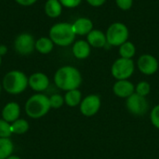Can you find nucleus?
<instances>
[{
	"mask_svg": "<svg viewBox=\"0 0 159 159\" xmlns=\"http://www.w3.org/2000/svg\"><path fill=\"white\" fill-rule=\"evenodd\" d=\"M116 6L122 10H129L131 8L133 0H116Z\"/></svg>",
	"mask_w": 159,
	"mask_h": 159,
	"instance_id": "bb28decb",
	"label": "nucleus"
},
{
	"mask_svg": "<svg viewBox=\"0 0 159 159\" xmlns=\"http://www.w3.org/2000/svg\"><path fill=\"white\" fill-rule=\"evenodd\" d=\"M107 44L114 47H120L122 44L128 41L129 32L128 27L122 22L112 23L106 31Z\"/></svg>",
	"mask_w": 159,
	"mask_h": 159,
	"instance_id": "39448f33",
	"label": "nucleus"
},
{
	"mask_svg": "<svg viewBox=\"0 0 159 159\" xmlns=\"http://www.w3.org/2000/svg\"><path fill=\"white\" fill-rule=\"evenodd\" d=\"M54 43L48 36H41L35 40V49L40 54H48L53 50Z\"/></svg>",
	"mask_w": 159,
	"mask_h": 159,
	"instance_id": "a211bd4d",
	"label": "nucleus"
},
{
	"mask_svg": "<svg viewBox=\"0 0 159 159\" xmlns=\"http://www.w3.org/2000/svg\"><path fill=\"white\" fill-rule=\"evenodd\" d=\"M48 37L52 40L54 45L59 47H68L74 43L75 34L74 32L72 23L58 22L50 27Z\"/></svg>",
	"mask_w": 159,
	"mask_h": 159,
	"instance_id": "20e7f679",
	"label": "nucleus"
},
{
	"mask_svg": "<svg viewBox=\"0 0 159 159\" xmlns=\"http://www.w3.org/2000/svg\"><path fill=\"white\" fill-rule=\"evenodd\" d=\"M0 93H1V84H0Z\"/></svg>",
	"mask_w": 159,
	"mask_h": 159,
	"instance_id": "72a5a7b5",
	"label": "nucleus"
},
{
	"mask_svg": "<svg viewBox=\"0 0 159 159\" xmlns=\"http://www.w3.org/2000/svg\"><path fill=\"white\" fill-rule=\"evenodd\" d=\"M51 109L49 97L43 93H35L32 95L25 102L24 110L26 115L33 118L37 119L45 116Z\"/></svg>",
	"mask_w": 159,
	"mask_h": 159,
	"instance_id": "f03ea898",
	"label": "nucleus"
},
{
	"mask_svg": "<svg viewBox=\"0 0 159 159\" xmlns=\"http://www.w3.org/2000/svg\"><path fill=\"white\" fill-rule=\"evenodd\" d=\"M11 129L13 134H17V135L24 134L29 129V122L26 119L19 118L13 123H11Z\"/></svg>",
	"mask_w": 159,
	"mask_h": 159,
	"instance_id": "4be33fe9",
	"label": "nucleus"
},
{
	"mask_svg": "<svg viewBox=\"0 0 159 159\" xmlns=\"http://www.w3.org/2000/svg\"><path fill=\"white\" fill-rule=\"evenodd\" d=\"M80 112L84 116L91 117L95 116L101 108V97L97 94H90L82 99L80 102Z\"/></svg>",
	"mask_w": 159,
	"mask_h": 159,
	"instance_id": "1a4fd4ad",
	"label": "nucleus"
},
{
	"mask_svg": "<svg viewBox=\"0 0 159 159\" xmlns=\"http://www.w3.org/2000/svg\"><path fill=\"white\" fill-rule=\"evenodd\" d=\"M28 79V76L23 72L11 70L3 77L2 87L8 94L18 95L22 93L29 86Z\"/></svg>",
	"mask_w": 159,
	"mask_h": 159,
	"instance_id": "7ed1b4c3",
	"label": "nucleus"
},
{
	"mask_svg": "<svg viewBox=\"0 0 159 159\" xmlns=\"http://www.w3.org/2000/svg\"><path fill=\"white\" fill-rule=\"evenodd\" d=\"M87 41L90 45V47L96 48H103L107 44V39H106L105 34L97 29H93L87 35Z\"/></svg>",
	"mask_w": 159,
	"mask_h": 159,
	"instance_id": "dca6fc26",
	"label": "nucleus"
},
{
	"mask_svg": "<svg viewBox=\"0 0 159 159\" xmlns=\"http://www.w3.org/2000/svg\"><path fill=\"white\" fill-rule=\"evenodd\" d=\"M7 159H21V158H20V157H18V156H12V155H11L9 157H7Z\"/></svg>",
	"mask_w": 159,
	"mask_h": 159,
	"instance_id": "2f4dec72",
	"label": "nucleus"
},
{
	"mask_svg": "<svg viewBox=\"0 0 159 159\" xmlns=\"http://www.w3.org/2000/svg\"><path fill=\"white\" fill-rule=\"evenodd\" d=\"M137 66L140 72L146 75H152L158 70L159 63L157 59L151 54L142 55L137 61Z\"/></svg>",
	"mask_w": 159,
	"mask_h": 159,
	"instance_id": "9d476101",
	"label": "nucleus"
},
{
	"mask_svg": "<svg viewBox=\"0 0 159 159\" xmlns=\"http://www.w3.org/2000/svg\"><path fill=\"white\" fill-rule=\"evenodd\" d=\"M82 0H60L62 7L67 8H75L80 5Z\"/></svg>",
	"mask_w": 159,
	"mask_h": 159,
	"instance_id": "cd10ccee",
	"label": "nucleus"
},
{
	"mask_svg": "<svg viewBox=\"0 0 159 159\" xmlns=\"http://www.w3.org/2000/svg\"><path fill=\"white\" fill-rule=\"evenodd\" d=\"M28 78L29 87L36 92L45 91L49 86V78L44 73H34Z\"/></svg>",
	"mask_w": 159,
	"mask_h": 159,
	"instance_id": "9b49d317",
	"label": "nucleus"
},
{
	"mask_svg": "<svg viewBox=\"0 0 159 159\" xmlns=\"http://www.w3.org/2000/svg\"><path fill=\"white\" fill-rule=\"evenodd\" d=\"M150 120L152 125L159 129V104L156 105L150 114Z\"/></svg>",
	"mask_w": 159,
	"mask_h": 159,
	"instance_id": "a878e982",
	"label": "nucleus"
},
{
	"mask_svg": "<svg viewBox=\"0 0 159 159\" xmlns=\"http://www.w3.org/2000/svg\"><path fill=\"white\" fill-rule=\"evenodd\" d=\"M14 144L9 138H0V159H7L12 155Z\"/></svg>",
	"mask_w": 159,
	"mask_h": 159,
	"instance_id": "aec40b11",
	"label": "nucleus"
},
{
	"mask_svg": "<svg viewBox=\"0 0 159 159\" xmlns=\"http://www.w3.org/2000/svg\"><path fill=\"white\" fill-rule=\"evenodd\" d=\"M113 92L119 98L127 99L135 93V86L129 79L117 80L113 86Z\"/></svg>",
	"mask_w": 159,
	"mask_h": 159,
	"instance_id": "f8f14e48",
	"label": "nucleus"
},
{
	"mask_svg": "<svg viewBox=\"0 0 159 159\" xmlns=\"http://www.w3.org/2000/svg\"><path fill=\"white\" fill-rule=\"evenodd\" d=\"M135 53H136V47L130 41H127L119 47V55L121 58L132 59Z\"/></svg>",
	"mask_w": 159,
	"mask_h": 159,
	"instance_id": "412c9836",
	"label": "nucleus"
},
{
	"mask_svg": "<svg viewBox=\"0 0 159 159\" xmlns=\"http://www.w3.org/2000/svg\"><path fill=\"white\" fill-rule=\"evenodd\" d=\"M14 1L22 7H30L37 2V0H14Z\"/></svg>",
	"mask_w": 159,
	"mask_h": 159,
	"instance_id": "c85d7f7f",
	"label": "nucleus"
},
{
	"mask_svg": "<svg viewBox=\"0 0 159 159\" xmlns=\"http://www.w3.org/2000/svg\"><path fill=\"white\" fill-rule=\"evenodd\" d=\"M75 35H88L93 30V22L90 19L81 17L72 23Z\"/></svg>",
	"mask_w": 159,
	"mask_h": 159,
	"instance_id": "4468645a",
	"label": "nucleus"
},
{
	"mask_svg": "<svg viewBox=\"0 0 159 159\" xmlns=\"http://www.w3.org/2000/svg\"><path fill=\"white\" fill-rule=\"evenodd\" d=\"M135 64L132 59L119 58L114 61L111 67V74L116 80L129 79L134 73Z\"/></svg>",
	"mask_w": 159,
	"mask_h": 159,
	"instance_id": "423d86ee",
	"label": "nucleus"
},
{
	"mask_svg": "<svg viewBox=\"0 0 159 159\" xmlns=\"http://www.w3.org/2000/svg\"><path fill=\"white\" fill-rule=\"evenodd\" d=\"M12 134L11 124L4 119H0V138H9Z\"/></svg>",
	"mask_w": 159,
	"mask_h": 159,
	"instance_id": "b1692460",
	"label": "nucleus"
},
{
	"mask_svg": "<svg viewBox=\"0 0 159 159\" xmlns=\"http://www.w3.org/2000/svg\"><path fill=\"white\" fill-rule=\"evenodd\" d=\"M62 5L60 0H47L44 6L45 13L51 19H56L61 16L62 12Z\"/></svg>",
	"mask_w": 159,
	"mask_h": 159,
	"instance_id": "f3484780",
	"label": "nucleus"
},
{
	"mask_svg": "<svg viewBox=\"0 0 159 159\" xmlns=\"http://www.w3.org/2000/svg\"><path fill=\"white\" fill-rule=\"evenodd\" d=\"M49 102H50L51 108L59 109L65 103L64 97H62L61 94H53L49 97Z\"/></svg>",
	"mask_w": 159,
	"mask_h": 159,
	"instance_id": "393cba45",
	"label": "nucleus"
},
{
	"mask_svg": "<svg viewBox=\"0 0 159 159\" xmlns=\"http://www.w3.org/2000/svg\"><path fill=\"white\" fill-rule=\"evenodd\" d=\"M1 63H2V56L0 55V66H1Z\"/></svg>",
	"mask_w": 159,
	"mask_h": 159,
	"instance_id": "473e14b6",
	"label": "nucleus"
},
{
	"mask_svg": "<svg viewBox=\"0 0 159 159\" xmlns=\"http://www.w3.org/2000/svg\"><path fill=\"white\" fill-rule=\"evenodd\" d=\"M81 101H82V93L78 89L66 91L64 95V102L69 107H75L79 105Z\"/></svg>",
	"mask_w": 159,
	"mask_h": 159,
	"instance_id": "6ab92c4d",
	"label": "nucleus"
},
{
	"mask_svg": "<svg viewBox=\"0 0 159 159\" xmlns=\"http://www.w3.org/2000/svg\"><path fill=\"white\" fill-rule=\"evenodd\" d=\"M14 48L20 55H30L35 49V40L31 34L21 33L18 34L14 40Z\"/></svg>",
	"mask_w": 159,
	"mask_h": 159,
	"instance_id": "6e6552de",
	"label": "nucleus"
},
{
	"mask_svg": "<svg viewBox=\"0 0 159 159\" xmlns=\"http://www.w3.org/2000/svg\"><path fill=\"white\" fill-rule=\"evenodd\" d=\"M151 92V86L146 81H141L135 87V93L139 94L140 96L146 97Z\"/></svg>",
	"mask_w": 159,
	"mask_h": 159,
	"instance_id": "5701e85b",
	"label": "nucleus"
},
{
	"mask_svg": "<svg viewBox=\"0 0 159 159\" xmlns=\"http://www.w3.org/2000/svg\"><path fill=\"white\" fill-rule=\"evenodd\" d=\"M91 51V47L87 40H77L74 43L72 48L73 55L78 60L87 59Z\"/></svg>",
	"mask_w": 159,
	"mask_h": 159,
	"instance_id": "2eb2a0df",
	"label": "nucleus"
},
{
	"mask_svg": "<svg viewBox=\"0 0 159 159\" xmlns=\"http://www.w3.org/2000/svg\"><path fill=\"white\" fill-rule=\"evenodd\" d=\"M126 107L128 111L135 116H144L149 109V103L145 97L133 93L126 100Z\"/></svg>",
	"mask_w": 159,
	"mask_h": 159,
	"instance_id": "0eeeda50",
	"label": "nucleus"
},
{
	"mask_svg": "<svg viewBox=\"0 0 159 159\" xmlns=\"http://www.w3.org/2000/svg\"><path fill=\"white\" fill-rule=\"evenodd\" d=\"M7 52V48L5 45H0V55L4 56Z\"/></svg>",
	"mask_w": 159,
	"mask_h": 159,
	"instance_id": "7c9ffc66",
	"label": "nucleus"
},
{
	"mask_svg": "<svg viewBox=\"0 0 159 159\" xmlns=\"http://www.w3.org/2000/svg\"><path fill=\"white\" fill-rule=\"evenodd\" d=\"M86 1H87L90 6L97 7H101V6H102V5L105 3V1H106V0H86Z\"/></svg>",
	"mask_w": 159,
	"mask_h": 159,
	"instance_id": "c756f323",
	"label": "nucleus"
},
{
	"mask_svg": "<svg viewBox=\"0 0 159 159\" xmlns=\"http://www.w3.org/2000/svg\"><path fill=\"white\" fill-rule=\"evenodd\" d=\"M54 83L60 89L64 91L77 89L82 83V75L77 68L65 65L56 71Z\"/></svg>",
	"mask_w": 159,
	"mask_h": 159,
	"instance_id": "f257e3e1",
	"label": "nucleus"
},
{
	"mask_svg": "<svg viewBox=\"0 0 159 159\" xmlns=\"http://www.w3.org/2000/svg\"><path fill=\"white\" fill-rule=\"evenodd\" d=\"M1 115H2V119L11 124L17 119H19L20 115V107L19 103L15 102H7L3 107Z\"/></svg>",
	"mask_w": 159,
	"mask_h": 159,
	"instance_id": "ddd939ff",
	"label": "nucleus"
}]
</instances>
